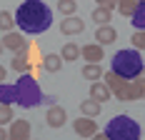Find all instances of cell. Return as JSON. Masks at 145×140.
Here are the masks:
<instances>
[{"mask_svg":"<svg viewBox=\"0 0 145 140\" xmlns=\"http://www.w3.org/2000/svg\"><path fill=\"white\" fill-rule=\"evenodd\" d=\"M13 20L20 28V33H25V35H43L45 30H50V25H53V10L43 0H25L13 13Z\"/></svg>","mask_w":145,"mask_h":140,"instance_id":"1","label":"cell"},{"mask_svg":"<svg viewBox=\"0 0 145 140\" xmlns=\"http://www.w3.org/2000/svg\"><path fill=\"white\" fill-rule=\"evenodd\" d=\"M110 70H113V73H118L120 78H125V80H133V78L143 75L145 63H143L140 50H135V48L118 50L115 55H113V68H110Z\"/></svg>","mask_w":145,"mask_h":140,"instance_id":"2","label":"cell"},{"mask_svg":"<svg viewBox=\"0 0 145 140\" xmlns=\"http://www.w3.org/2000/svg\"><path fill=\"white\" fill-rule=\"evenodd\" d=\"M40 95H43V90H40L38 80L33 78V73H20V78L15 83V103L30 110V108L40 105Z\"/></svg>","mask_w":145,"mask_h":140,"instance_id":"3","label":"cell"},{"mask_svg":"<svg viewBox=\"0 0 145 140\" xmlns=\"http://www.w3.org/2000/svg\"><path fill=\"white\" fill-rule=\"evenodd\" d=\"M105 135H108L110 140H140L143 130H140V125L133 120L130 115L120 113V115H115V118L108 120V125H105Z\"/></svg>","mask_w":145,"mask_h":140,"instance_id":"4","label":"cell"},{"mask_svg":"<svg viewBox=\"0 0 145 140\" xmlns=\"http://www.w3.org/2000/svg\"><path fill=\"white\" fill-rule=\"evenodd\" d=\"M0 43H3V50H10V53H18V50H25V48H28L25 35L18 33V30H8Z\"/></svg>","mask_w":145,"mask_h":140,"instance_id":"5","label":"cell"},{"mask_svg":"<svg viewBox=\"0 0 145 140\" xmlns=\"http://www.w3.org/2000/svg\"><path fill=\"white\" fill-rule=\"evenodd\" d=\"M85 30V20L78 15H65V20H60V33L63 35H80Z\"/></svg>","mask_w":145,"mask_h":140,"instance_id":"6","label":"cell"},{"mask_svg":"<svg viewBox=\"0 0 145 140\" xmlns=\"http://www.w3.org/2000/svg\"><path fill=\"white\" fill-rule=\"evenodd\" d=\"M72 130H75V135H80V138H90V135H95L98 133V123L93 120V118H78V120H72Z\"/></svg>","mask_w":145,"mask_h":140,"instance_id":"7","label":"cell"},{"mask_svg":"<svg viewBox=\"0 0 145 140\" xmlns=\"http://www.w3.org/2000/svg\"><path fill=\"white\" fill-rule=\"evenodd\" d=\"M45 123H48V128H63L65 123H68V113H65V108L50 105L48 113H45Z\"/></svg>","mask_w":145,"mask_h":140,"instance_id":"8","label":"cell"},{"mask_svg":"<svg viewBox=\"0 0 145 140\" xmlns=\"http://www.w3.org/2000/svg\"><path fill=\"white\" fill-rule=\"evenodd\" d=\"M80 58L85 63H100L103 58H105V50H103V45H98V43H88V45L80 48Z\"/></svg>","mask_w":145,"mask_h":140,"instance_id":"9","label":"cell"},{"mask_svg":"<svg viewBox=\"0 0 145 140\" xmlns=\"http://www.w3.org/2000/svg\"><path fill=\"white\" fill-rule=\"evenodd\" d=\"M8 140H30V123H28V120H15V118H13Z\"/></svg>","mask_w":145,"mask_h":140,"instance_id":"10","label":"cell"},{"mask_svg":"<svg viewBox=\"0 0 145 140\" xmlns=\"http://www.w3.org/2000/svg\"><path fill=\"white\" fill-rule=\"evenodd\" d=\"M95 40H98V45H113V43L118 40V30L108 23V25H98V30H95Z\"/></svg>","mask_w":145,"mask_h":140,"instance_id":"11","label":"cell"},{"mask_svg":"<svg viewBox=\"0 0 145 140\" xmlns=\"http://www.w3.org/2000/svg\"><path fill=\"white\" fill-rule=\"evenodd\" d=\"M90 98L98 100V103H108V100L113 98V93H110V88L103 83V80H93V85H90Z\"/></svg>","mask_w":145,"mask_h":140,"instance_id":"12","label":"cell"},{"mask_svg":"<svg viewBox=\"0 0 145 140\" xmlns=\"http://www.w3.org/2000/svg\"><path fill=\"white\" fill-rule=\"evenodd\" d=\"M10 68L15 73H30V60H28V48L25 50H18L15 58L10 60Z\"/></svg>","mask_w":145,"mask_h":140,"instance_id":"13","label":"cell"},{"mask_svg":"<svg viewBox=\"0 0 145 140\" xmlns=\"http://www.w3.org/2000/svg\"><path fill=\"white\" fill-rule=\"evenodd\" d=\"M60 68H63V58H60V53H48V55L43 58V70L45 73H58Z\"/></svg>","mask_w":145,"mask_h":140,"instance_id":"14","label":"cell"},{"mask_svg":"<svg viewBox=\"0 0 145 140\" xmlns=\"http://www.w3.org/2000/svg\"><path fill=\"white\" fill-rule=\"evenodd\" d=\"M90 20H93V23H98V25H108V23L113 20V10H110V8H105V5H98V8L93 10V15H90Z\"/></svg>","mask_w":145,"mask_h":140,"instance_id":"15","label":"cell"},{"mask_svg":"<svg viewBox=\"0 0 145 140\" xmlns=\"http://www.w3.org/2000/svg\"><path fill=\"white\" fill-rule=\"evenodd\" d=\"M100 80H103L105 85H108V88H110V93H115L118 88H123V85L128 83L125 78H120L118 73H113V70H108V73H103V78H100Z\"/></svg>","mask_w":145,"mask_h":140,"instance_id":"16","label":"cell"},{"mask_svg":"<svg viewBox=\"0 0 145 140\" xmlns=\"http://www.w3.org/2000/svg\"><path fill=\"white\" fill-rule=\"evenodd\" d=\"M60 58H63V63H72V60H78L80 58V45L78 43H65L63 45V50H60Z\"/></svg>","mask_w":145,"mask_h":140,"instance_id":"17","label":"cell"},{"mask_svg":"<svg viewBox=\"0 0 145 140\" xmlns=\"http://www.w3.org/2000/svg\"><path fill=\"white\" fill-rule=\"evenodd\" d=\"M130 23H133V28H135V30H145V0H140V5L133 10Z\"/></svg>","mask_w":145,"mask_h":140,"instance_id":"18","label":"cell"},{"mask_svg":"<svg viewBox=\"0 0 145 140\" xmlns=\"http://www.w3.org/2000/svg\"><path fill=\"white\" fill-rule=\"evenodd\" d=\"M80 113H83L85 118H98V115H100V103L93 100V98L83 100V103H80Z\"/></svg>","mask_w":145,"mask_h":140,"instance_id":"19","label":"cell"},{"mask_svg":"<svg viewBox=\"0 0 145 140\" xmlns=\"http://www.w3.org/2000/svg\"><path fill=\"white\" fill-rule=\"evenodd\" d=\"M15 103V85L0 83V105H13Z\"/></svg>","mask_w":145,"mask_h":140,"instance_id":"20","label":"cell"},{"mask_svg":"<svg viewBox=\"0 0 145 140\" xmlns=\"http://www.w3.org/2000/svg\"><path fill=\"white\" fill-rule=\"evenodd\" d=\"M83 78H85V80H100V78H103L100 63H85V68H83Z\"/></svg>","mask_w":145,"mask_h":140,"instance_id":"21","label":"cell"},{"mask_svg":"<svg viewBox=\"0 0 145 140\" xmlns=\"http://www.w3.org/2000/svg\"><path fill=\"white\" fill-rule=\"evenodd\" d=\"M140 5V0H115V8H118V13L120 15H125V18H130L133 10Z\"/></svg>","mask_w":145,"mask_h":140,"instance_id":"22","label":"cell"},{"mask_svg":"<svg viewBox=\"0 0 145 140\" xmlns=\"http://www.w3.org/2000/svg\"><path fill=\"white\" fill-rule=\"evenodd\" d=\"M58 10L63 15H75L78 13V0H58Z\"/></svg>","mask_w":145,"mask_h":140,"instance_id":"23","label":"cell"},{"mask_svg":"<svg viewBox=\"0 0 145 140\" xmlns=\"http://www.w3.org/2000/svg\"><path fill=\"white\" fill-rule=\"evenodd\" d=\"M15 28V20L13 15H10V10H0V30L3 33H8V30Z\"/></svg>","mask_w":145,"mask_h":140,"instance_id":"24","label":"cell"},{"mask_svg":"<svg viewBox=\"0 0 145 140\" xmlns=\"http://www.w3.org/2000/svg\"><path fill=\"white\" fill-rule=\"evenodd\" d=\"M130 43H133L135 50H145V30H135L133 38H130Z\"/></svg>","mask_w":145,"mask_h":140,"instance_id":"25","label":"cell"},{"mask_svg":"<svg viewBox=\"0 0 145 140\" xmlns=\"http://www.w3.org/2000/svg\"><path fill=\"white\" fill-rule=\"evenodd\" d=\"M13 118V105H0V125H8Z\"/></svg>","mask_w":145,"mask_h":140,"instance_id":"26","label":"cell"},{"mask_svg":"<svg viewBox=\"0 0 145 140\" xmlns=\"http://www.w3.org/2000/svg\"><path fill=\"white\" fill-rule=\"evenodd\" d=\"M113 95H115V98L120 100V103H130V90H128V83L123 85V88H118Z\"/></svg>","mask_w":145,"mask_h":140,"instance_id":"27","label":"cell"},{"mask_svg":"<svg viewBox=\"0 0 145 140\" xmlns=\"http://www.w3.org/2000/svg\"><path fill=\"white\" fill-rule=\"evenodd\" d=\"M55 100H58L55 95H45L43 93V95H40V105H48V108H50V105H55Z\"/></svg>","mask_w":145,"mask_h":140,"instance_id":"28","label":"cell"},{"mask_svg":"<svg viewBox=\"0 0 145 140\" xmlns=\"http://www.w3.org/2000/svg\"><path fill=\"white\" fill-rule=\"evenodd\" d=\"M95 3H98V5H105V8H110V10L115 8V0H95Z\"/></svg>","mask_w":145,"mask_h":140,"instance_id":"29","label":"cell"},{"mask_svg":"<svg viewBox=\"0 0 145 140\" xmlns=\"http://www.w3.org/2000/svg\"><path fill=\"white\" fill-rule=\"evenodd\" d=\"M90 140H110L105 133H95V135H90Z\"/></svg>","mask_w":145,"mask_h":140,"instance_id":"30","label":"cell"},{"mask_svg":"<svg viewBox=\"0 0 145 140\" xmlns=\"http://www.w3.org/2000/svg\"><path fill=\"white\" fill-rule=\"evenodd\" d=\"M0 140H8V130H5V125H0Z\"/></svg>","mask_w":145,"mask_h":140,"instance_id":"31","label":"cell"},{"mask_svg":"<svg viewBox=\"0 0 145 140\" xmlns=\"http://www.w3.org/2000/svg\"><path fill=\"white\" fill-rule=\"evenodd\" d=\"M5 75H8V70H5V68H3V65H0V83L5 80Z\"/></svg>","mask_w":145,"mask_h":140,"instance_id":"32","label":"cell"},{"mask_svg":"<svg viewBox=\"0 0 145 140\" xmlns=\"http://www.w3.org/2000/svg\"><path fill=\"white\" fill-rule=\"evenodd\" d=\"M0 53H3V43H0Z\"/></svg>","mask_w":145,"mask_h":140,"instance_id":"33","label":"cell"},{"mask_svg":"<svg viewBox=\"0 0 145 140\" xmlns=\"http://www.w3.org/2000/svg\"><path fill=\"white\" fill-rule=\"evenodd\" d=\"M143 98H145V95H143Z\"/></svg>","mask_w":145,"mask_h":140,"instance_id":"34","label":"cell"}]
</instances>
